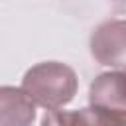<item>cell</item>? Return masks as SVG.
Instances as JSON below:
<instances>
[{"mask_svg":"<svg viewBox=\"0 0 126 126\" xmlns=\"http://www.w3.org/2000/svg\"><path fill=\"white\" fill-rule=\"evenodd\" d=\"M63 118L67 126H126V112L106 110L98 106L63 110Z\"/></svg>","mask_w":126,"mask_h":126,"instance_id":"cell-5","label":"cell"},{"mask_svg":"<svg viewBox=\"0 0 126 126\" xmlns=\"http://www.w3.org/2000/svg\"><path fill=\"white\" fill-rule=\"evenodd\" d=\"M120 2H122V0H120Z\"/></svg>","mask_w":126,"mask_h":126,"instance_id":"cell-7","label":"cell"},{"mask_svg":"<svg viewBox=\"0 0 126 126\" xmlns=\"http://www.w3.org/2000/svg\"><path fill=\"white\" fill-rule=\"evenodd\" d=\"M89 47L100 65L126 69V20H106L98 24L91 33Z\"/></svg>","mask_w":126,"mask_h":126,"instance_id":"cell-2","label":"cell"},{"mask_svg":"<svg viewBox=\"0 0 126 126\" xmlns=\"http://www.w3.org/2000/svg\"><path fill=\"white\" fill-rule=\"evenodd\" d=\"M35 106L37 104L22 87L4 85L0 89V126H32Z\"/></svg>","mask_w":126,"mask_h":126,"instance_id":"cell-4","label":"cell"},{"mask_svg":"<svg viewBox=\"0 0 126 126\" xmlns=\"http://www.w3.org/2000/svg\"><path fill=\"white\" fill-rule=\"evenodd\" d=\"M22 89L37 106L45 110H59L75 98L79 79L69 65L59 61H43L26 71Z\"/></svg>","mask_w":126,"mask_h":126,"instance_id":"cell-1","label":"cell"},{"mask_svg":"<svg viewBox=\"0 0 126 126\" xmlns=\"http://www.w3.org/2000/svg\"><path fill=\"white\" fill-rule=\"evenodd\" d=\"M89 104L126 112V71L100 73L89 87Z\"/></svg>","mask_w":126,"mask_h":126,"instance_id":"cell-3","label":"cell"},{"mask_svg":"<svg viewBox=\"0 0 126 126\" xmlns=\"http://www.w3.org/2000/svg\"><path fill=\"white\" fill-rule=\"evenodd\" d=\"M41 126H67L63 118V110H45L41 118Z\"/></svg>","mask_w":126,"mask_h":126,"instance_id":"cell-6","label":"cell"}]
</instances>
